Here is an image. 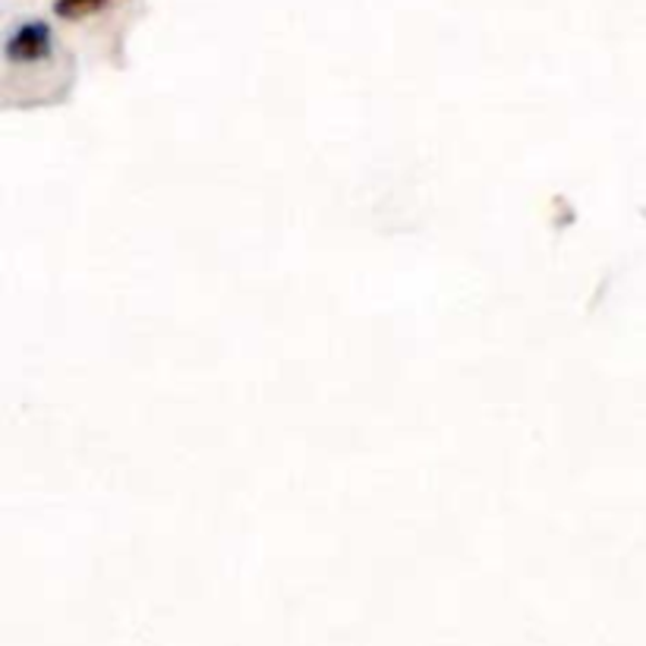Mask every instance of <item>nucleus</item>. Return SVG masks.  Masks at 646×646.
<instances>
[{"label": "nucleus", "instance_id": "nucleus-1", "mask_svg": "<svg viewBox=\"0 0 646 646\" xmlns=\"http://www.w3.org/2000/svg\"><path fill=\"white\" fill-rule=\"evenodd\" d=\"M48 48V29L45 26H26V29H20V35L10 41V54L13 58H35V54H41Z\"/></svg>", "mask_w": 646, "mask_h": 646}, {"label": "nucleus", "instance_id": "nucleus-2", "mask_svg": "<svg viewBox=\"0 0 646 646\" xmlns=\"http://www.w3.org/2000/svg\"><path fill=\"white\" fill-rule=\"evenodd\" d=\"M104 0H58V13L61 16H83V13H92L98 10Z\"/></svg>", "mask_w": 646, "mask_h": 646}]
</instances>
